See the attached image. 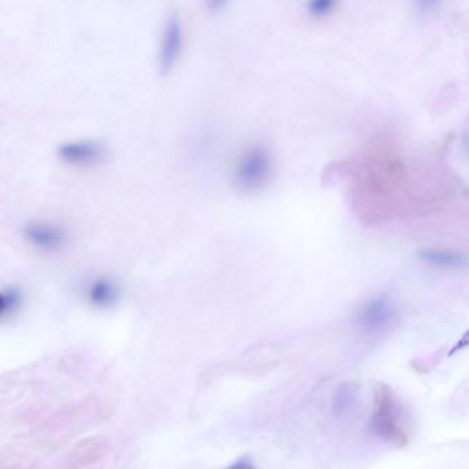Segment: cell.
Masks as SVG:
<instances>
[{
	"mask_svg": "<svg viewBox=\"0 0 469 469\" xmlns=\"http://www.w3.org/2000/svg\"><path fill=\"white\" fill-rule=\"evenodd\" d=\"M273 158L263 146H251L238 158L234 180L245 191L262 189L271 178Z\"/></svg>",
	"mask_w": 469,
	"mask_h": 469,
	"instance_id": "1",
	"label": "cell"
},
{
	"mask_svg": "<svg viewBox=\"0 0 469 469\" xmlns=\"http://www.w3.org/2000/svg\"><path fill=\"white\" fill-rule=\"evenodd\" d=\"M373 428L380 438L390 442L405 445L406 434L399 421V413L394 396L388 390L380 387L376 394V412L373 416Z\"/></svg>",
	"mask_w": 469,
	"mask_h": 469,
	"instance_id": "2",
	"label": "cell"
},
{
	"mask_svg": "<svg viewBox=\"0 0 469 469\" xmlns=\"http://www.w3.org/2000/svg\"><path fill=\"white\" fill-rule=\"evenodd\" d=\"M184 44V30L179 14L171 12L165 19L158 51L160 70L166 75L173 70L180 59Z\"/></svg>",
	"mask_w": 469,
	"mask_h": 469,
	"instance_id": "3",
	"label": "cell"
},
{
	"mask_svg": "<svg viewBox=\"0 0 469 469\" xmlns=\"http://www.w3.org/2000/svg\"><path fill=\"white\" fill-rule=\"evenodd\" d=\"M395 316L394 303L388 296H377L366 302L358 312V326L369 333L377 334L384 332L392 323Z\"/></svg>",
	"mask_w": 469,
	"mask_h": 469,
	"instance_id": "4",
	"label": "cell"
},
{
	"mask_svg": "<svg viewBox=\"0 0 469 469\" xmlns=\"http://www.w3.org/2000/svg\"><path fill=\"white\" fill-rule=\"evenodd\" d=\"M23 237L30 247L41 252H55L65 247L68 234L64 227L52 222L35 220L23 227Z\"/></svg>",
	"mask_w": 469,
	"mask_h": 469,
	"instance_id": "5",
	"label": "cell"
},
{
	"mask_svg": "<svg viewBox=\"0 0 469 469\" xmlns=\"http://www.w3.org/2000/svg\"><path fill=\"white\" fill-rule=\"evenodd\" d=\"M58 156L70 166L87 168L99 164L106 157V146L94 140L70 141L59 146Z\"/></svg>",
	"mask_w": 469,
	"mask_h": 469,
	"instance_id": "6",
	"label": "cell"
},
{
	"mask_svg": "<svg viewBox=\"0 0 469 469\" xmlns=\"http://www.w3.org/2000/svg\"><path fill=\"white\" fill-rule=\"evenodd\" d=\"M119 296L120 289L117 284L109 277L95 278L87 289L88 303L95 309L112 307L119 300Z\"/></svg>",
	"mask_w": 469,
	"mask_h": 469,
	"instance_id": "7",
	"label": "cell"
},
{
	"mask_svg": "<svg viewBox=\"0 0 469 469\" xmlns=\"http://www.w3.org/2000/svg\"><path fill=\"white\" fill-rule=\"evenodd\" d=\"M420 256L424 262L441 269H463L467 265L466 256L446 249H424Z\"/></svg>",
	"mask_w": 469,
	"mask_h": 469,
	"instance_id": "8",
	"label": "cell"
},
{
	"mask_svg": "<svg viewBox=\"0 0 469 469\" xmlns=\"http://www.w3.org/2000/svg\"><path fill=\"white\" fill-rule=\"evenodd\" d=\"M358 387L355 384H341L333 398V413L336 416H343L350 412L356 402Z\"/></svg>",
	"mask_w": 469,
	"mask_h": 469,
	"instance_id": "9",
	"label": "cell"
},
{
	"mask_svg": "<svg viewBox=\"0 0 469 469\" xmlns=\"http://www.w3.org/2000/svg\"><path fill=\"white\" fill-rule=\"evenodd\" d=\"M21 305V294L17 289L0 291V319L15 313Z\"/></svg>",
	"mask_w": 469,
	"mask_h": 469,
	"instance_id": "10",
	"label": "cell"
},
{
	"mask_svg": "<svg viewBox=\"0 0 469 469\" xmlns=\"http://www.w3.org/2000/svg\"><path fill=\"white\" fill-rule=\"evenodd\" d=\"M337 6V0H309V12L315 18H323L329 15Z\"/></svg>",
	"mask_w": 469,
	"mask_h": 469,
	"instance_id": "11",
	"label": "cell"
},
{
	"mask_svg": "<svg viewBox=\"0 0 469 469\" xmlns=\"http://www.w3.org/2000/svg\"><path fill=\"white\" fill-rule=\"evenodd\" d=\"M442 0H416L417 3V7L421 12H430L432 10H435L438 7V4L441 3Z\"/></svg>",
	"mask_w": 469,
	"mask_h": 469,
	"instance_id": "12",
	"label": "cell"
},
{
	"mask_svg": "<svg viewBox=\"0 0 469 469\" xmlns=\"http://www.w3.org/2000/svg\"><path fill=\"white\" fill-rule=\"evenodd\" d=\"M229 0H205V6L211 12H218L227 6Z\"/></svg>",
	"mask_w": 469,
	"mask_h": 469,
	"instance_id": "13",
	"label": "cell"
}]
</instances>
